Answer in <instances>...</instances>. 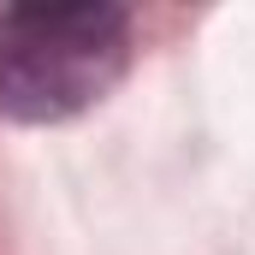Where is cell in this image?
Returning <instances> with one entry per match:
<instances>
[{
  "instance_id": "6da1fadb",
  "label": "cell",
  "mask_w": 255,
  "mask_h": 255,
  "mask_svg": "<svg viewBox=\"0 0 255 255\" xmlns=\"http://www.w3.org/2000/svg\"><path fill=\"white\" fill-rule=\"evenodd\" d=\"M130 65V12L113 0H24L0 12V119L89 113Z\"/></svg>"
}]
</instances>
